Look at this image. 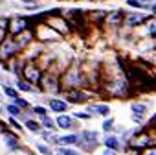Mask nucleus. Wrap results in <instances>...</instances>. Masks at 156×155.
<instances>
[{"instance_id": "dca6fc26", "label": "nucleus", "mask_w": 156, "mask_h": 155, "mask_svg": "<svg viewBox=\"0 0 156 155\" xmlns=\"http://www.w3.org/2000/svg\"><path fill=\"white\" fill-rule=\"evenodd\" d=\"M105 146L110 148V149H116V151H118V149H119V138L114 137V135H112V137L108 135V137L105 138Z\"/></svg>"}, {"instance_id": "a878e982", "label": "nucleus", "mask_w": 156, "mask_h": 155, "mask_svg": "<svg viewBox=\"0 0 156 155\" xmlns=\"http://www.w3.org/2000/svg\"><path fill=\"white\" fill-rule=\"evenodd\" d=\"M33 113H37L39 116H46V109H44V107H41V105L33 107Z\"/></svg>"}, {"instance_id": "6e6552de", "label": "nucleus", "mask_w": 156, "mask_h": 155, "mask_svg": "<svg viewBox=\"0 0 156 155\" xmlns=\"http://www.w3.org/2000/svg\"><path fill=\"white\" fill-rule=\"evenodd\" d=\"M147 109H149V105H147V104L134 102V104L130 105V111H132V120H134V122H138V124H141V122H143V118H145V115H147Z\"/></svg>"}, {"instance_id": "cd10ccee", "label": "nucleus", "mask_w": 156, "mask_h": 155, "mask_svg": "<svg viewBox=\"0 0 156 155\" xmlns=\"http://www.w3.org/2000/svg\"><path fill=\"white\" fill-rule=\"evenodd\" d=\"M15 104H17L19 107H24V109L28 107V102H26V100H22V98H19V96L15 98Z\"/></svg>"}, {"instance_id": "473e14b6", "label": "nucleus", "mask_w": 156, "mask_h": 155, "mask_svg": "<svg viewBox=\"0 0 156 155\" xmlns=\"http://www.w3.org/2000/svg\"><path fill=\"white\" fill-rule=\"evenodd\" d=\"M149 11H151V15H154V17H156V0L151 4V9H149Z\"/></svg>"}, {"instance_id": "ddd939ff", "label": "nucleus", "mask_w": 156, "mask_h": 155, "mask_svg": "<svg viewBox=\"0 0 156 155\" xmlns=\"http://www.w3.org/2000/svg\"><path fill=\"white\" fill-rule=\"evenodd\" d=\"M88 113H92V115H101V116H108L110 107L105 105V104H96V105H90V107H88Z\"/></svg>"}, {"instance_id": "f704fd0d", "label": "nucleus", "mask_w": 156, "mask_h": 155, "mask_svg": "<svg viewBox=\"0 0 156 155\" xmlns=\"http://www.w3.org/2000/svg\"><path fill=\"white\" fill-rule=\"evenodd\" d=\"M141 2H143V4H147V6H151V4L154 2V0H141Z\"/></svg>"}, {"instance_id": "c85d7f7f", "label": "nucleus", "mask_w": 156, "mask_h": 155, "mask_svg": "<svg viewBox=\"0 0 156 155\" xmlns=\"http://www.w3.org/2000/svg\"><path fill=\"white\" fill-rule=\"evenodd\" d=\"M141 155H156V146H151V148L143 149V153H141Z\"/></svg>"}, {"instance_id": "f257e3e1", "label": "nucleus", "mask_w": 156, "mask_h": 155, "mask_svg": "<svg viewBox=\"0 0 156 155\" xmlns=\"http://www.w3.org/2000/svg\"><path fill=\"white\" fill-rule=\"evenodd\" d=\"M149 17H151V13L141 11V9H138V11H129V13L125 15V22H123V26H125L127 30L141 28V26L147 22V19H149Z\"/></svg>"}, {"instance_id": "2eb2a0df", "label": "nucleus", "mask_w": 156, "mask_h": 155, "mask_svg": "<svg viewBox=\"0 0 156 155\" xmlns=\"http://www.w3.org/2000/svg\"><path fill=\"white\" fill-rule=\"evenodd\" d=\"M59 127H62V129H68V127H72V118L70 116H66V115H61V116H57V122H55Z\"/></svg>"}, {"instance_id": "f8f14e48", "label": "nucleus", "mask_w": 156, "mask_h": 155, "mask_svg": "<svg viewBox=\"0 0 156 155\" xmlns=\"http://www.w3.org/2000/svg\"><path fill=\"white\" fill-rule=\"evenodd\" d=\"M141 28H143V32H145V35L149 39H156V17L154 15H151Z\"/></svg>"}, {"instance_id": "7c9ffc66", "label": "nucleus", "mask_w": 156, "mask_h": 155, "mask_svg": "<svg viewBox=\"0 0 156 155\" xmlns=\"http://www.w3.org/2000/svg\"><path fill=\"white\" fill-rule=\"evenodd\" d=\"M101 155H118V153H116V149H110V148H107V149H105Z\"/></svg>"}, {"instance_id": "c9c22d12", "label": "nucleus", "mask_w": 156, "mask_h": 155, "mask_svg": "<svg viewBox=\"0 0 156 155\" xmlns=\"http://www.w3.org/2000/svg\"><path fill=\"white\" fill-rule=\"evenodd\" d=\"M99 2H105V0H99Z\"/></svg>"}, {"instance_id": "423d86ee", "label": "nucleus", "mask_w": 156, "mask_h": 155, "mask_svg": "<svg viewBox=\"0 0 156 155\" xmlns=\"http://www.w3.org/2000/svg\"><path fill=\"white\" fill-rule=\"evenodd\" d=\"M77 146H81L87 151L94 149L98 146V133L96 131H83L79 135V142H77Z\"/></svg>"}, {"instance_id": "5701e85b", "label": "nucleus", "mask_w": 156, "mask_h": 155, "mask_svg": "<svg viewBox=\"0 0 156 155\" xmlns=\"http://www.w3.org/2000/svg\"><path fill=\"white\" fill-rule=\"evenodd\" d=\"M6 142H8V146L11 149H17V138L13 135H6Z\"/></svg>"}, {"instance_id": "72a5a7b5", "label": "nucleus", "mask_w": 156, "mask_h": 155, "mask_svg": "<svg viewBox=\"0 0 156 155\" xmlns=\"http://www.w3.org/2000/svg\"><path fill=\"white\" fill-rule=\"evenodd\" d=\"M9 124H11V126H15V127H20V126L17 124V120H15V118H9Z\"/></svg>"}, {"instance_id": "412c9836", "label": "nucleus", "mask_w": 156, "mask_h": 155, "mask_svg": "<svg viewBox=\"0 0 156 155\" xmlns=\"http://www.w3.org/2000/svg\"><path fill=\"white\" fill-rule=\"evenodd\" d=\"M4 93H6V94H8L9 98H13V100H15V98L19 96V94H17V91H15L13 87H9V85H4Z\"/></svg>"}, {"instance_id": "39448f33", "label": "nucleus", "mask_w": 156, "mask_h": 155, "mask_svg": "<svg viewBox=\"0 0 156 155\" xmlns=\"http://www.w3.org/2000/svg\"><path fill=\"white\" fill-rule=\"evenodd\" d=\"M31 26H30V17H15L11 22H9V33L11 35H20L22 32H28Z\"/></svg>"}, {"instance_id": "f3484780", "label": "nucleus", "mask_w": 156, "mask_h": 155, "mask_svg": "<svg viewBox=\"0 0 156 155\" xmlns=\"http://www.w3.org/2000/svg\"><path fill=\"white\" fill-rule=\"evenodd\" d=\"M79 142V135H66L59 138V144H77Z\"/></svg>"}, {"instance_id": "f03ea898", "label": "nucleus", "mask_w": 156, "mask_h": 155, "mask_svg": "<svg viewBox=\"0 0 156 155\" xmlns=\"http://www.w3.org/2000/svg\"><path fill=\"white\" fill-rule=\"evenodd\" d=\"M20 50V44L15 35H8L2 43H0V59H11L17 52Z\"/></svg>"}, {"instance_id": "1a4fd4ad", "label": "nucleus", "mask_w": 156, "mask_h": 155, "mask_svg": "<svg viewBox=\"0 0 156 155\" xmlns=\"http://www.w3.org/2000/svg\"><path fill=\"white\" fill-rule=\"evenodd\" d=\"M41 85H42V89L44 91H48V93H57L61 87V83L57 81V78H53L51 74H46V76H42V80H41Z\"/></svg>"}, {"instance_id": "a211bd4d", "label": "nucleus", "mask_w": 156, "mask_h": 155, "mask_svg": "<svg viewBox=\"0 0 156 155\" xmlns=\"http://www.w3.org/2000/svg\"><path fill=\"white\" fill-rule=\"evenodd\" d=\"M26 127L33 133H41V124L35 122V120H26Z\"/></svg>"}, {"instance_id": "bb28decb", "label": "nucleus", "mask_w": 156, "mask_h": 155, "mask_svg": "<svg viewBox=\"0 0 156 155\" xmlns=\"http://www.w3.org/2000/svg\"><path fill=\"white\" fill-rule=\"evenodd\" d=\"M37 149H39L41 153H44V155H50V148L44 146V144H37Z\"/></svg>"}, {"instance_id": "0eeeda50", "label": "nucleus", "mask_w": 156, "mask_h": 155, "mask_svg": "<svg viewBox=\"0 0 156 155\" xmlns=\"http://www.w3.org/2000/svg\"><path fill=\"white\" fill-rule=\"evenodd\" d=\"M125 15H127V11H123V9L108 11V13H107V21H105V24H107V26H112V28L123 26V22H125Z\"/></svg>"}, {"instance_id": "e433bc0d", "label": "nucleus", "mask_w": 156, "mask_h": 155, "mask_svg": "<svg viewBox=\"0 0 156 155\" xmlns=\"http://www.w3.org/2000/svg\"><path fill=\"white\" fill-rule=\"evenodd\" d=\"M0 113H2V109H0Z\"/></svg>"}, {"instance_id": "b1692460", "label": "nucleus", "mask_w": 156, "mask_h": 155, "mask_svg": "<svg viewBox=\"0 0 156 155\" xmlns=\"http://www.w3.org/2000/svg\"><path fill=\"white\" fill-rule=\"evenodd\" d=\"M41 118H42V126H44V127L53 129V120H51L50 116H41Z\"/></svg>"}, {"instance_id": "4468645a", "label": "nucleus", "mask_w": 156, "mask_h": 155, "mask_svg": "<svg viewBox=\"0 0 156 155\" xmlns=\"http://www.w3.org/2000/svg\"><path fill=\"white\" fill-rule=\"evenodd\" d=\"M48 104H50V109L55 111V113H64V111L68 109V104L62 102V100H57V98H51Z\"/></svg>"}, {"instance_id": "4c0bfd02", "label": "nucleus", "mask_w": 156, "mask_h": 155, "mask_svg": "<svg viewBox=\"0 0 156 155\" xmlns=\"http://www.w3.org/2000/svg\"><path fill=\"white\" fill-rule=\"evenodd\" d=\"M0 2H2V0H0Z\"/></svg>"}, {"instance_id": "6ab92c4d", "label": "nucleus", "mask_w": 156, "mask_h": 155, "mask_svg": "<svg viewBox=\"0 0 156 155\" xmlns=\"http://www.w3.org/2000/svg\"><path fill=\"white\" fill-rule=\"evenodd\" d=\"M17 89H19V91H24V93L33 91V89H31V85H30L28 81H24V80H19V81H17Z\"/></svg>"}, {"instance_id": "7ed1b4c3", "label": "nucleus", "mask_w": 156, "mask_h": 155, "mask_svg": "<svg viewBox=\"0 0 156 155\" xmlns=\"http://www.w3.org/2000/svg\"><path fill=\"white\" fill-rule=\"evenodd\" d=\"M85 83V76L81 70H77V68H72L66 76H64V80H62V85L68 87V89H77V87H81Z\"/></svg>"}, {"instance_id": "2f4dec72", "label": "nucleus", "mask_w": 156, "mask_h": 155, "mask_svg": "<svg viewBox=\"0 0 156 155\" xmlns=\"http://www.w3.org/2000/svg\"><path fill=\"white\" fill-rule=\"evenodd\" d=\"M75 116H77V118H85V120H87V118H90V115H88V113H75Z\"/></svg>"}, {"instance_id": "aec40b11", "label": "nucleus", "mask_w": 156, "mask_h": 155, "mask_svg": "<svg viewBox=\"0 0 156 155\" xmlns=\"http://www.w3.org/2000/svg\"><path fill=\"white\" fill-rule=\"evenodd\" d=\"M8 113L11 116H20V107L17 104H11V105H8Z\"/></svg>"}, {"instance_id": "9b49d317", "label": "nucleus", "mask_w": 156, "mask_h": 155, "mask_svg": "<svg viewBox=\"0 0 156 155\" xmlns=\"http://www.w3.org/2000/svg\"><path fill=\"white\" fill-rule=\"evenodd\" d=\"M107 13L105 9H98V11H87V21L88 22H98V24H103L107 21Z\"/></svg>"}, {"instance_id": "4be33fe9", "label": "nucleus", "mask_w": 156, "mask_h": 155, "mask_svg": "<svg viewBox=\"0 0 156 155\" xmlns=\"http://www.w3.org/2000/svg\"><path fill=\"white\" fill-rule=\"evenodd\" d=\"M112 129H114V120H112V118H107V120L103 122V131L108 133V131H112Z\"/></svg>"}, {"instance_id": "393cba45", "label": "nucleus", "mask_w": 156, "mask_h": 155, "mask_svg": "<svg viewBox=\"0 0 156 155\" xmlns=\"http://www.w3.org/2000/svg\"><path fill=\"white\" fill-rule=\"evenodd\" d=\"M57 155H79V153H77V151H73V149H68V148H61Z\"/></svg>"}, {"instance_id": "c756f323", "label": "nucleus", "mask_w": 156, "mask_h": 155, "mask_svg": "<svg viewBox=\"0 0 156 155\" xmlns=\"http://www.w3.org/2000/svg\"><path fill=\"white\" fill-rule=\"evenodd\" d=\"M147 126H149V127H154V129H156V113H154V115L151 116V120H149V124H147Z\"/></svg>"}, {"instance_id": "9d476101", "label": "nucleus", "mask_w": 156, "mask_h": 155, "mask_svg": "<svg viewBox=\"0 0 156 155\" xmlns=\"http://www.w3.org/2000/svg\"><path fill=\"white\" fill-rule=\"evenodd\" d=\"M66 100L70 104H85L87 102V94L79 89H68L66 91Z\"/></svg>"}, {"instance_id": "20e7f679", "label": "nucleus", "mask_w": 156, "mask_h": 155, "mask_svg": "<svg viewBox=\"0 0 156 155\" xmlns=\"http://www.w3.org/2000/svg\"><path fill=\"white\" fill-rule=\"evenodd\" d=\"M22 76H24V80L28 81V83H41V80H42V72H41V68L37 66V65H33V63H28V65H24L22 66Z\"/></svg>"}]
</instances>
